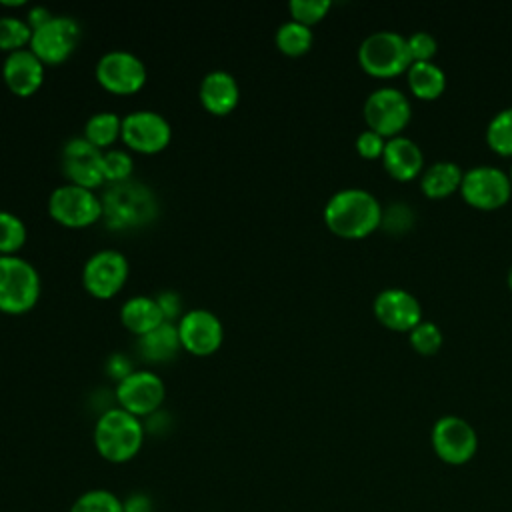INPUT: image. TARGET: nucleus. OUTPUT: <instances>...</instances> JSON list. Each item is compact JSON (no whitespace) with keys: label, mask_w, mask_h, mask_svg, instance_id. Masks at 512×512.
I'll use <instances>...</instances> for the list:
<instances>
[{"label":"nucleus","mask_w":512,"mask_h":512,"mask_svg":"<svg viewBox=\"0 0 512 512\" xmlns=\"http://www.w3.org/2000/svg\"><path fill=\"white\" fill-rule=\"evenodd\" d=\"M102 198V220L116 232L138 230L152 224L158 216V200L150 186L138 180L106 184Z\"/></svg>","instance_id":"nucleus-1"},{"label":"nucleus","mask_w":512,"mask_h":512,"mask_svg":"<svg viewBox=\"0 0 512 512\" xmlns=\"http://www.w3.org/2000/svg\"><path fill=\"white\" fill-rule=\"evenodd\" d=\"M378 198L364 188H342L324 204L326 226L342 238H364L382 224Z\"/></svg>","instance_id":"nucleus-2"},{"label":"nucleus","mask_w":512,"mask_h":512,"mask_svg":"<svg viewBox=\"0 0 512 512\" xmlns=\"http://www.w3.org/2000/svg\"><path fill=\"white\" fill-rule=\"evenodd\" d=\"M146 430L142 418L110 406L102 410L94 422L92 442L100 458L110 464H126L138 456L144 446Z\"/></svg>","instance_id":"nucleus-3"},{"label":"nucleus","mask_w":512,"mask_h":512,"mask_svg":"<svg viewBox=\"0 0 512 512\" xmlns=\"http://www.w3.org/2000/svg\"><path fill=\"white\" fill-rule=\"evenodd\" d=\"M42 294V280L36 266L14 254L0 256V312L20 316L30 312Z\"/></svg>","instance_id":"nucleus-4"},{"label":"nucleus","mask_w":512,"mask_h":512,"mask_svg":"<svg viewBox=\"0 0 512 512\" xmlns=\"http://www.w3.org/2000/svg\"><path fill=\"white\" fill-rule=\"evenodd\" d=\"M50 218L70 230L90 228L92 224L102 220V198L96 190L76 186V184H60L48 194L46 202Z\"/></svg>","instance_id":"nucleus-5"},{"label":"nucleus","mask_w":512,"mask_h":512,"mask_svg":"<svg viewBox=\"0 0 512 512\" xmlns=\"http://www.w3.org/2000/svg\"><path fill=\"white\" fill-rule=\"evenodd\" d=\"M358 62L372 76H396L412 64L406 36L394 30L370 32L358 46Z\"/></svg>","instance_id":"nucleus-6"},{"label":"nucleus","mask_w":512,"mask_h":512,"mask_svg":"<svg viewBox=\"0 0 512 512\" xmlns=\"http://www.w3.org/2000/svg\"><path fill=\"white\" fill-rule=\"evenodd\" d=\"M94 78L98 86L110 94L132 96L144 88L148 68L134 52L126 48H112L96 60Z\"/></svg>","instance_id":"nucleus-7"},{"label":"nucleus","mask_w":512,"mask_h":512,"mask_svg":"<svg viewBox=\"0 0 512 512\" xmlns=\"http://www.w3.org/2000/svg\"><path fill=\"white\" fill-rule=\"evenodd\" d=\"M130 276V262L116 248H100L92 252L80 272L82 288L96 300H110L122 292Z\"/></svg>","instance_id":"nucleus-8"},{"label":"nucleus","mask_w":512,"mask_h":512,"mask_svg":"<svg viewBox=\"0 0 512 512\" xmlns=\"http://www.w3.org/2000/svg\"><path fill=\"white\" fill-rule=\"evenodd\" d=\"M114 400L116 406L144 420L162 410L166 400V384L158 372L150 368H136L126 378L116 382Z\"/></svg>","instance_id":"nucleus-9"},{"label":"nucleus","mask_w":512,"mask_h":512,"mask_svg":"<svg viewBox=\"0 0 512 512\" xmlns=\"http://www.w3.org/2000/svg\"><path fill=\"white\" fill-rule=\"evenodd\" d=\"M82 28L76 18L68 14H54L48 22L32 30L30 50L42 60L44 66L64 64L78 48Z\"/></svg>","instance_id":"nucleus-10"},{"label":"nucleus","mask_w":512,"mask_h":512,"mask_svg":"<svg viewBox=\"0 0 512 512\" xmlns=\"http://www.w3.org/2000/svg\"><path fill=\"white\" fill-rule=\"evenodd\" d=\"M120 140L130 152L158 154L172 142V124L156 110H132L122 116Z\"/></svg>","instance_id":"nucleus-11"},{"label":"nucleus","mask_w":512,"mask_h":512,"mask_svg":"<svg viewBox=\"0 0 512 512\" xmlns=\"http://www.w3.org/2000/svg\"><path fill=\"white\" fill-rule=\"evenodd\" d=\"M182 350L196 358L214 356L224 342V324L208 308H190L176 322Z\"/></svg>","instance_id":"nucleus-12"},{"label":"nucleus","mask_w":512,"mask_h":512,"mask_svg":"<svg viewBox=\"0 0 512 512\" xmlns=\"http://www.w3.org/2000/svg\"><path fill=\"white\" fill-rule=\"evenodd\" d=\"M60 170L68 184L98 190L104 182V152L84 136H72L62 144Z\"/></svg>","instance_id":"nucleus-13"},{"label":"nucleus","mask_w":512,"mask_h":512,"mask_svg":"<svg viewBox=\"0 0 512 512\" xmlns=\"http://www.w3.org/2000/svg\"><path fill=\"white\" fill-rule=\"evenodd\" d=\"M432 448L436 456L452 466L466 464L478 450V434L472 424L460 416H440L430 432Z\"/></svg>","instance_id":"nucleus-14"},{"label":"nucleus","mask_w":512,"mask_h":512,"mask_svg":"<svg viewBox=\"0 0 512 512\" xmlns=\"http://www.w3.org/2000/svg\"><path fill=\"white\" fill-rule=\"evenodd\" d=\"M410 114V100L394 86L372 90L364 102V120L368 122V128L382 136H398V132L408 124Z\"/></svg>","instance_id":"nucleus-15"},{"label":"nucleus","mask_w":512,"mask_h":512,"mask_svg":"<svg viewBox=\"0 0 512 512\" xmlns=\"http://www.w3.org/2000/svg\"><path fill=\"white\" fill-rule=\"evenodd\" d=\"M460 192L468 204L492 210L508 202L512 194V180L504 170L482 164L464 172Z\"/></svg>","instance_id":"nucleus-16"},{"label":"nucleus","mask_w":512,"mask_h":512,"mask_svg":"<svg viewBox=\"0 0 512 512\" xmlns=\"http://www.w3.org/2000/svg\"><path fill=\"white\" fill-rule=\"evenodd\" d=\"M2 80L6 88L20 98H28L40 90L46 76V66L30 50H16L4 56L2 60Z\"/></svg>","instance_id":"nucleus-17"},{"label":"nucleus","mask_w":512,"mask_h":512,"mask_svg":"<svg viewBox=\"0 0 512 512\" xmlns=\"http://www.w3.org/2000/svg\"><path fill=\"white\" fill-rule=\"evenodd\" d=\"M376 318L392 330H412L422 322V306L418 298L406 288H384L374 298Z\"/></svg>","instance_id":"nucleus-18"},{"label":"nucleus","mask_w":512,"mask_h":512,"mask_svg":"<svg viewBox=\"0 0 512 512\" xmlns=\"http://www.w3.org/2000/svg\"><path fill=\"white\" fill-rule=\"evenodd\" d=\"M198 100L212 116H228L240 102V86L232 72L216 68L204 74L198 86Z\"/></svg>","instance_id":"nucleus-19"},{"label":"nucleus","mask_w":512,"mask_h":512,"mask_svg":"<svg viewBox=\"0 0 512 512\" xmlns=\"http://www.w3.org/2000/svg\"><path fill=\"white\" fill-rule=\"evenodd\" d=\"M382 162L388 174L396 180H412L414 176L420 174L424 156L420 146L408 138V136H392L386 140L384 152H382Z\"/></svg>","instance_id":"nucleus-20"},{"label":"nucleus","mask_w":512,"mask_h":512,"mask_svg":"<svg viewBox=\"0 0 512 512\" xmlns=\"http://www.w3.org/2000/svg\"><path fill=\"white\" fill-rule=\"evenodd\" d=\"M120 322L130 334L140 338V336L152 332L154 328H158L166 320H164L162 310L156 302V296L136 294V296H130L122 302Z\"/></svg>","instance_id":"nucleus-21"},{"label":"nucleus","mask_w":512,"mask_h":512,"mask_svg":"<svg viewBox=\"0 0 512 512\" xmlns=\"http://www.w3.org/2000/svg\"><path fill=\"white\" fill-rule=\"evenodd\" d=\"M136 348L140 358L150 364H164L174 360L182 350L176 322H162L152 332L136 338Z\"/></svg>","instance_id":"nucleus-22"},{"label":"nucleus","mask_w":512,"mask_h":512,"mask_svg":"<svg viewBox=\"0 0 512 512\" xmlns=\"http://www.w3.org/2000/svg\"><path fill=\"white\" fill-rule=\"evenodd\" d=\"M464 172L460 164L452 160H438L420 176V188L430 198H444L454 190H460Z\"/></svg>","instance_id":"nucleus-23"},{"label":"nucleus","mask_w":512,"mask_h":512,"mask_svg":"<svg viewBox=\"0 0 512 512\" xmlns=\"http://www.w3.org/2000/svg\"><path fill=\"white\" fill-rule=\"evenodd\" d=\"M82 136L102 152L110 150L122 136V116L112 110H98L84 122Z\"/></svg>","instance_id":"nucleus-24"},{"label":"nucleus","mask_w":512,"mask_h":512,"mask_svg":"<svg viewBox=\"0 0 512 512\" xmlns=\"http://www.w3.org/2000/svg\"><path fill=\"white\" fill-rule=\"evenodd\" d=\"M408 84H410V90L414 92V96H418L422 100H434L446 88V74L432 60L412 62L408 66Z\"/></svg>","instance_id":"nucleus-25"},{"label":"nucleus","mask_w":512,"mask_h":512,"mask_svg":"<svg viewBox=\"0 0 512 512\" xmlns=\"http://www.w3.org/2000/svg\"><path fill=\"white\" fill-rule=\"evenodd\" d=\"M276 48L286 56H302L312 48L314 34L312 28L306 24H300L296 20L282 22L274 32Z\"/></svg>","instance_id":"nucleus-26"},{"label":"nucleus","mask_w":512,"mask_h":512,"mask_svg":"<svg viewBox=\"0 0 512 512\" xmlns=\"http://www.w3.org/2000/svg\"><path fill=\"white\" fill-rule=\"evenodd\" d=\"M28 240L26 222L10 212L0 208V256H14Z\"/></svg>","instance_id":"nucleus-27"},{"label":"nucleus","mask_w":512,"mask_h":512,"mask_svg":"<svg viewBox=\"0 0 512 512\" xmlns=\"http://www.w3.org/2000/svg\"><path fill=\"white\" fill-rule=\"evenodd\" d=\"M32 28L26 18L20 16H0V52L10 54L30 46Z\"/></svg>","instance_id":"nucleus-28"},{"label":"nucleus","mask_w":512,"mask_h":512,"mask_svg":"<svg viewBox=\"0 0 512 512\" xmlns=\"http://www.w3.org/2000/svg\"><path fill=\"white\" fill-rule=\"evenodd\" d=\"M68 512H122V498L108 488H90L72 502Z\"/></svg>","instance_id":"nucleus-29"},{"label":"nucleus","mask_w":512,"mask_h":512,"mask_svg":"<svg viewBox=\"0 0 512 512\" xmlns=\"http://www.w3.org/2000/svg\"><path fill=\"white\" fill-rule=\"evenodd\" d=\"M486 142L498 154H512V106L496 112L486 126Z\"/></svg>","instance_id":"nucleus-30"},{"label":"nucleus","mask_w":512,"mask_h":512,"mask_svg":"<svg viewBox=\"0 0 512 512\" xmlns=\"http://www.w3.org/2000/svg\"><path fill=\"white\" fill-rule=\"evenodd\" d=\"M134 174V158L126 148H110L104 150V182L120 184L132 180Z\"/></svg>","instance_id":"nucleus-31"},{"label":"nucleus","mask_w":512,"mask_h":512,"mask_svg":"<svg viewBox=\"0 0 512 512\" xmlns=\"http://www.w3.org/2000/svg\"><path fill=\"white\" fill-rule=\"evenodd\" d=\"M330 6H332L330 0H290L288 12H290V20L312 26L326 16Z\"/></svg>","instance_id":"nucleus-32"},{"label":"nucleus","mask_w":512,"mask_h":512,"mask_svg":"<svg viewBox=\"0 0 512 512\" xmlns=\"http://www.w3.org/2000/svg\"><path fill=\"white\" fill-rule=\"evenodd\" d=\"M410 344L420 354H434L442 346V332L434 322L422 320L410 330Z\"/></svg>","instance_id":"nucleus-33"},{"label":"nucleus","mask_w":512,"mask_h":512,"mask_svg":"<svg viewBox=\"0 0 512 512\" xmlns=\"http://www.w3.org/2000/svg\"><path fill=\"white\" fill-rule=\"evenodd\" d=\"M412 62H426L436 54V38L426 30H416L406 36Z\"/></svg>","instance_id":"nucleus-34"},{"label":"nucleus","mask_w":512,"mask_h":512,"mask_svg":"<svg viewBox=\"0 0 512 512\" xmlns=\"http://www.w3.org/2000/svg\"><path fill=\"white\" fill-rule=\"evenodd\" d=\"M384 146H386V140L382 134H378L376 130H362L358 136H356V150L360 156L364 158H378L382 156L384 152Z\"/></svg>","instance_id":"nucleus-35"},{"label":"nucleus","mask_w":512,"mask_h":512,"mask_svg":"<svg viewBox=\"0 0 512 512\" xmlns=\"http://www.w3.org/2000/svg\"><path fill=\"white\" fill-rule=\"evenodd\" d=\"M156 302H158L166 322H178V318L184 314L182 298L174 290H164V292L156 294Z\"/></svg>","instance_id":"nucleus-36"},{"label":"nucleus","mask_w":512,"mask_h":512,"mask_svg":"<svg viewBox=\"0 0 512 512\" xmlns=\"http://www.w3.org/2000/svg\"><path fill=\"white\" fill-rule=\"evenodd\" d=\"M132 370H136V368L132 366L130 358H128L126 354H122V352H114V354H110L108 360H106V372H108V376H110L112 380H116V382H120L122 378H126Z\"/></svg>","instance_id":"nucleus-37"},{"label":"nucleus","mask_w":512,"mask_h":512,"mask_svg":"<svg viewBox=\"0 0 512 512\" xmlns=\"http://www.w3.org/2000/svg\"><path fill=\"white\" fill-rule=\"evenodd\" d=\"M122 512H154V500L146 492H130L122 498Z\"/></svg>","instance_id":"nucleus-38"},{"label":"nucleus","mask_w":512,"mask_h":512,"mask_svg":"<svg viewBox=\"0 0 512 512\" xmlns=\"http://www.w3.org/2000/svg\"><path fill=\"white\" fill-rule=\"evenodd\" d=\"M168 416H170V414H166V412L158 410V412H154L152 416L144 418L142 422H144V430H146V434H156V436L166 434V432H168V428H170V418H168Z\"/></svg>","instance_id":"nucleus-39"},{"label":"nucleus","mask_w":512,"mask_h":512,"mask_svg":"<svg viewBox=\"0 0 512 512\" xmlns=\"http://www.w3.org/2000/svg\"><path fill=\"white\" fill-rule=\"evenodd\" d=\"M52 16H54V12H50L46 6H32L26 14V22L34 30V28L42 26L44 22H48Z\"/></svg>","instance_id":"nucleus-40"},{"label":"nucleus","mask_w":512,"mask_h":512,"mask_svg":"<svg viewBox=\"0 0 512 512\" xmlns=\"http://www.w3.org/2000/svg\"><path fill=\"white\" fill-rule=\"evenodd\" d=\"M508 288L512 290V266H510V270H508Z\"/></svg>","instance_id":"nucleus-41"},{"label":"nucleus","mask_w":512,"mask_h":512,"mask_svg":"<svg viewBox=\"0 0 512 512\" xmlns=\"http://www.w3.org/2000/svg\"><path fill=\"white\" fill-rule=\"evenodd\" d=\"M510 180H512V166H510Z\"/></svg>","instance_id":"nucleus-42"}]
</instances>
